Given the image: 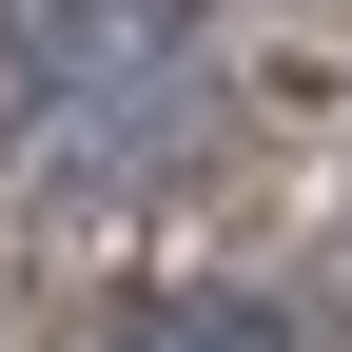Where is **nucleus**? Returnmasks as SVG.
I'll return each mask as SVG.
<instances>
[{
    "label": "nucleus",
    "mask_w": 352,
    "mask_h": 352,
    "mask_svg": "<svg viewBox=\"0 0 352 352\" xmlns=\"http://www.w3.org/2000/svg\"><path fill=\"white\" fill-rule=\"evenodd\" d=\"M118 352H294V333L254 314V294H176V314H138Z\"/></svg>",
    "instance_id": "nucleus-2"
},
{
    "label": "nucleus",
    "mask_w": 352,
    "mask_h": 352,
    "mask_svg": "<svg viewBox=\"0 0 352 352\" xmlns=\"http://www.w3.org/2000/svg\"><path fill=\"white\" fill-rule=\"evenodd\" d=\"M0 59H20L39 138H138L176 118V0H0Z\"/></svg>",
    "instance_id": "nucleus-1"
}]
</instances>
